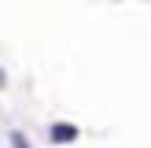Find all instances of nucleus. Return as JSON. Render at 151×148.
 Masks as SVG:
<instances>
[{
  "label": "nucleus",
  "instance_id": "nucleus-1",
  "mask_svg": "<svg viewBox=\"0 0 151 148\" xmlns=\"http://www.w3.org/2000/svg\"><path fill=\"white\" fill-rule=\"evenodd\" d=\"M74 137H78V130H74V126H66V122L52 126V141H55V144H66V141H74Z\"/></svg>",
  "mask_w": 151,
  "mask_h": 148
},
{
  "label": "nucleus",
  "instance_id": "nucleus-2",
  "mask_svg": "<svg viewBox=\"0 0 151 148\" xmlns=\"http://www.w3.org/2000/svg\"><path fill=\"white\" fill-rule=\"evenodd\" d=\"M11 148H29V141L22 137V133H11Z\"/></svg>",
  "mask_w": 151,
  "mask_h": 148
}]
</instances>
